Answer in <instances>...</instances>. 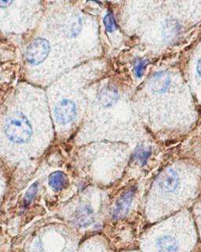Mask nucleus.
Masks as SVG:
<instances>
[{"instance_id": "obj_4", "label": "nucleus", "mask_w": 201, "mask_h": 252, "mask_svg": "<svg viewBox=\"0 0 201 252\" xmlns=\"http://www.w3.org/2000/svg\"><path fill=\"white\" fill-rule=\"evenodd\" d=\"M170 83L168 74L165 72H159L151 78L149 88L155 93H165L168 89Z\"/></svg>"}, {"instance_id": "obj_14", "label": "nucleus", "mask_w": 201, "mask_h": 252, "mask_svg": "<svg viewBox=\"0 0 201 252\" xmlns=\"http://www.w3.org/2000/svg\"><path fill=\"white\" fill-rule=\"evenodd\" d=\"M38 187H39V185L38 183H35L28 190L27 193H26V196H25V205H28V204H30L31 203L32 200L34 199L35 197V194H36L37 190H38Z\"/></svg>"}, {"instance_id": "obj_1", "label": "nucleus", "mask_w": 201, "mask_h": 252, "mask_svg": "<svg viewBox=\"0 0 201 252\" xmlns=\"http://www.w3.org/2000/svg\"><path fill=\"white\" fill-rule=\"evenodd\" d=\"M5 134L7 138L17 144L29 142L33 134V128L23 113L16 112L12 114L5 125Z\"/></svg>"}, {"instance_id": "obj_6", "label": "nucleus", "mask_w": 201, "mask_h": 252, "mask_svg": "<svg viewBox=\"0 0 201 252\" xmlns=\"http://www.w3.org/2000/svg\"><path fill=\"white\" fill-rule=\"evenodd\" d=\"M178 182L179 180L178 175L172 169H168L163 175L161 187L167 192H172L173 190L176 189L178 187Z\"/></svg>"}, {"instance_id": "obj_7", "label": "nucleus", "mask_w": 201, "mask_h": 252, "mask_svg": "<svg viewBox=\"0 0 201 252\" xmlns=\"http://www.w3.org/2000/svg\"><path fill=\"white\" fill-rule=\"evenodd\" d=\"M49 185L54 191H60L68 187L67 175L62 171H55L49 177Z\"/></svg>"}, {"instance_id": "obj_9", "label": "nucleus", "mask_w": 201, "mask_h": 252, "mask_svg": "<svg viewBox=\"0 0 201 252\" xmlns=\"http://www.w3.org/2000/svg\"><path fill=\"white\" fill-rule=\"evenodd\" d=\"M117 100V92L114 89L108 88L103 91L100 94V101L103 106L108 107L114 104L115 101Z\"/></svg>"}, {"instance_id": "obj_11", "label": "nucleus", "mask_w": 201, "mask_h": 252, "mask_svg": "<svg viewBox=\"0 0 201 252\" xmlns=\"http://www.w3.org/2000/svg\"><path fill=\"white\" fill-rule=\"evenodd\" d=\"M150 154V150H145V148L142 146H138L134 152V158L136 160L139 161L141 164L145 165L147 162Z\"/></svg>"}, {"instance_id": "obj_12", "label": "nucleus", "mask_w": 201, "mask_h": 252, "mask_svg": "<svg viewBox=\"0 0 201 252\" xmlns=\"http://www.w3.org/2000/svg\"><path fill=\"white\" fill-rule=\"evenodd\" d=\"M165 32L164 34L166 35L167 38H172L173 35L178 32L179 30L178 24L174 21H168L166 22V26H165Z\"/></svg>"}, {"instance_id": "obj_13", "label": "nucleus", "mask_w": 201, "mask_h": 252, "mask_svg": "<svg viewBox=\"0 0 201 252\" xmlns=\"http://www.w3.org/2000/svg\"><path fill=\"white\" fill-rule=\"evenodd\" d=\"M103 22H104V27L106 29V31L108 32H112L116 30V22H115L112 12L108 11V14L104 16Z\"/></svg>"}, {"instance_id": "obj_8", "label": "nucleus", "mask_w": 201, "mask_h": 252, "mask_svg": "<svg viewBox=\"0 0 201 252\" xmlns=\"http://www.w3.org/2000/svg\"><path fill=\"white\" fill-rule=\"evenodd\" d=\"M157 247L160 252H178V243L170 236H164L157 241Z\"/></svg>"}, {"instance_id": "obj_16", "label": "nucleus", "mask_w": 201, "mask_h": 252, "mask_svg": "<svg viewBox=\"0 0 201 252\" xmlns=\"http://www.w3.org/2000/svg\"><path fill=\"white\" fill-rule=\"evenodd\" d=\"M11 3L12 1H0V7H6Z\"/></svg>"}, {"instance_id": "obj_2", "label": "nucleus", "mask_w": 201, "mask_h": 252, "mask_svg": "<svg viewBox=\"0 0 201 252\" xmlns=\"http://www.w3.org/2000/svg\"><path fill=\"white\" fill-rule=\"evenodd\" d=\"M50 44L46 39H38L33 41L26 51V60L31 64H38L43 63L48 56Z\"/></svg>"}, {"instance_id": "obj_10", "label": "nucleus", "mask_w": 201, "mask_h": 252, "mask_svg": "<svg viewBox=\"0 0 201 252\" xmlns=\"http://www.w3.org/2000/svg\"><path fill=\"white\" fill-rule=\"evenodd\" d=\"M92 219H93V212L92 210L89 207H85L81 210L79 216H78V220L82 225H89L90 223L92 222Z\"/></svg>"}, {"instance_id": "obj_5", "label": "nucleus", "mask_w": 201, "mask_h": 252, "mask_svg": "<svg viewBox=\"0 0 201 252\" xmlns=\"http://www.w3.org/2000/svg\"><path fill=\"white\" fill-rule=\"evenodd\" d=\"M134 195V192L133 190H129L119 199L116 203V208L113 212V218L115 220L121 219L128 214L130 206L133 200Z\"/></svg>"}, {"instance_id": "obj_17", "label": "nucleus", "mask_w": 201, "mask_h": 252, "mask_svg": "<svg viewBox=\"0 0 201 252\" xmlns=\"http://www.w3.org/2000/svg\"><path fill=\"white\" fill-rule=\"evenodd\" d=\"M198 72L199 73L200 76H201V59H200L198 64Z\"/></svg>"}, {"instance_id": "obj_3", "label": "nucleus", "mask_w": 201, "mask_h": 252, "mask_svg": "<svg viewBox=\"0 0 201 252\" xmlns=\"http://www.w3.org/2000/svg\"><path fill=\"white\" fill-rule=\"evenodd\" d=\"M75 115H76L75 104L68 99L62 100L55 109V117L57 121L62 125H66L73 121Z\"/></svg>"}, {"instance_id": "obj_15", "label": "nucleus", "mask_w": 201, "mask_h": 252, "mask_svg": "<svg viewBox=\"0 0 201 252\" xmlns=\"http://www.w3.org/2000/svg\"><path fill=\"white\" fill-rule=\"evenodd\" d=\"M146 61L140 60L138 63L136 64L135 68H134V72L137 77L140 78L143 76L144 72H145V67H146Z\"/></svg>"}]
</instances>
